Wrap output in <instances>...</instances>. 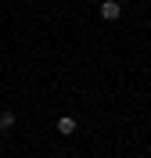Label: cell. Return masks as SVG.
Here are the masks:
<instances>
[{
    "mask_svg": "<svg viewBox=\"0 0 151 158\" xmlns=\"http://www.w3.org/2000/svg\"><path fill=\"white\" fill-rule=\"evenodd\" d=\"M119 15H122V7L115 0H101V18L104 22H119Z\"/></svg>",
    "mask_w": 151,
    "mask_h": 158,
    "instance_id": "1",
    "label": "cell"
},
{
    "mask_svg": "<svg viewBox=\"0 0 151 158\" xmlns=\"http://www.w3.org/2000/svg\"><path fill=\"white\" fill-rule=\"evenodd\" d=\"M58 133H61V137H72V133H76V118H72V115H61L58 118Z\"/></svg>",
    "mask_w": 151,
    "mask_h": 158,
    "instance_id": "2",
    "label": "cell"
},
{
    "mask_svg": "<svg viewBox=\"0 0 151 158\" xmlns=\"http://www.w3.org/2000/svg\"><path fill=\"white\" fill-rule=\"evenodd\" d=\"M0 129H15V111H0Z\"/></svg>",
    "mask_w": 151,
    "mask_h": 158,
    "instance_id": "3",
    "label": "cell"
}]
</instances>
